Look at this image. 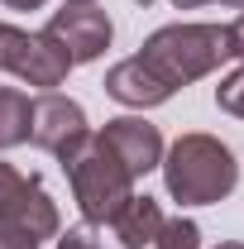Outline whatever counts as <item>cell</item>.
I'll use <instances>...</instances> for the list:
<instances>
[{"instance_id":"6da1fadb","label":"cell","mask_w":244,"mask_h":249,"mask_svg":"<svg viewBox=\"0 0 244 249\" xmlns=\"http://www.w3.org/2000/svg\"><path fill=\"white\" fill-rule=\"evenodd\" d=\"M158 168H163L168 196L182 206H215L240 182V163L230 144H220L215 134H182L173 149H163Z\"/></svg>"},{"instance_id":"7a4b0ae2","label":"cell","mask_w":244,"mask_h":249,"mask_svg":"<svg viewBox=\"0 0 244 249\" xmlns=\"http://www.w3.org/2000/svg\"><path fill=\"white\" fill-rule=\"evenodd\" d=\"M139 58L177 91V87L211 77L230 58V34H225V24H163L144 38Z\"/></svg>"},{"instance_id":"3957f363","label":"cell","mask_w":244,"mask_h":249,"mask_svg":"<svg viewBox=\"0 0 244 249\" xmlns=\"http://www.w3.org/2000/svg\"><path fill=\"white\" fill-rule=\"evenodd\" d=\"M62 168H67V182H72V196H77L87 225H110L115 211L134 196L129 168L115 158V149H110L101 134H91V139L82 144V154H72Z\"/></svg>"},{"instance_id":"277c9868","label":"cell","mask_w":244,"mask_h":249,"mask_svg":"<svg viewBox=\"0 0 244 249\" xmlns=\"http://www.w3.org/2000/svg\"><path fill=\"white\" fill-rule=\"evenodd\" d=\"M0 225L24 230L34 240H58L62 230L58 201L43 192V182L34 173H19L15 163H0Z\"/></svg>"},{"instance_id":"5b68a950","label":"cell","mask_w":244,"mask_h":249,"mask_svg":"<svg viewBox=\"0 0 244 249\" xmlns=\"http://www.w3.org/2000/svg\"><path fill=\"white\" fill-rule=\"evenodd\" d=\"M29 139L53 154L58 163H67L72 154H82V144L91 139V124H87V110L62 91H43L34 101V124H29Z\"/></svg>"},{"instance_id":"8992f818","label":"cell","mask_w":244,"mask_h":249,"mask_svg":"<svg viewBox=\"0 0 244 249\" xmlns=\"http://www.w3.org/2000/svg\"><path fill=\"white\" fill-rule=\"evenodd\" d=\"M62 48H67V58L72 67H82V62H96L105 48H110V38H115V24H110V15L105 10H96V5H62L58 15L48 19V29Z\"/></svg>"},{"instance_id":"52a82bcc","label":"cell","mask_w":244,"mask_h":249,"mask_svg":"<svg viewBox=\"0 0 244 249\" xmlns=\"http://www.w3.org/2000/svg\"><path fill=\"white\" fill-rule=\"evenodd\" d=\"M96 134L115 149V158L129 168V178H144V173H153L163 163V134L144 115H115V120L101 124Z\"/></svg>"},{"instance_id":"ba28073f","label":"cell","mask_w":244,"mask_h":249,"mask_svg":"<svg viewBox=\"0 0 244 249\" xmlns=\"http://www.w3.org/2000/svg\"><path fill=\"white\" fill-rule=\"evenodd\" d=\"M105 96L120 101V106H129V110H153V106L173 101V87H168L153 67H144V58L134 53V58L115 62V67L105 72Z\"/></svg>"},{"instance_id":"9c48e42d","label":"cell","mask_w":244,"mask_h":249,"mask_svg":"<svg viewBox=\"0 0 244 249\" xmlns=\"http://www.w3.org/2000/svg\"><path fill=\"white\" fill-rule=\"evenodd\" d=\"M10 72H15L19 82H29V87H43V91H53V87H62V82H67V72H72V58H67V48H62L53 34H29Z\"/></svg>"},{"instance_id":"30bf717a","label":"cell","mask_w":244,"mask_h":249,"mask_svg":"<svg viewBox=\"0 0 244 249\" xmlns=\"http://www.w3.org/2000/svg\"><path fill=\"white\" fill-rule=\"evenodd\" d=\"M158 225H163V206L153 201L149 192H144V196L134 192L120 211H115V220H110V230H115V240H120L124 249L153 245V240H158Z\"/></svg>"},{"instance_id":"8fae6325","label":"cell","mask_w":244,"mask_h":249,"mask_svg":"<svg viewBox=\"0 0 244 249\" xmlns=\"http://www.w3.org/2000/svg\"><path fill=\"white\" fill-rule=\"evenodd\" d=\"M29 124H34V101L19 87H0V154L19 149L29 139Z\"/></svg>"},{"instance_id":"7c38bea8","label":"cell","mask_w":244,"mask_h":249,"mask_svg":"<svg viewBox=\"0 0 244 249\" xmlns=\"http://www.w3.org/2000/svg\"><path fill=\"white\" fill-rule=\"evenodd\" d=\"M153 249H201V225L187 216H173L158 225V240H153Z\"/></svg>"},{"instance_id":"4fadbf2b","label":"cell","mask_w":244,"mask_h":249,"mask_svg":"<svg viewBox=\"0 0 244 249\" xmlns=\"http://www.w3.org/2000/svg\"><path fill=\"white\" fill-rule=\"evenodd\" d=\"M215 106H220L225 115L244 120V62H240V72H230V77L215 87Z\"/></svg>"},{"instance_id":"5bb4252c","label":"cell","mask_w":244,"mask_h":249,"mask_svg":"<svg viewBox=\"0 0 244 249\" xmlns=\"http://www.w3.org/2000/svg\"><path fill=\"white\" fill-rule=\"evenodd\" d=\"M58 249H101V240H96V225H67V230H58Z\"/></svg>"},{"instance_id":"9a60e30c","label":"cell","mask_w":244,"mask_h":249,"mask_svg":"<svg viewBox=\"0 0 244 249\" xmlns=\"http://www.w3.org/2000/svg\"><path fill=\"white\" fill-rule=\"evenodd\" d=\"M24 38H29L24 29H15V24H0V72H10V67H15L19 48H24Z\"/></svg>"},{"instance_id":"2e32d148","label":"cell","mask_w":244,"mask_h":249,"mask_svg":"<svg viewBox=\"0 0 244 249\" xmlns=\"http://www.w3.org/2000/svg\"><path fill=\"white\" fill-rule=\"evenodd\" d=\"M0 249H38V240H34V235H24V230L0 225Z\"/></svg>"},{"instance_id":"e0dca14e","label":"cell","mask_w":244,"mask_h":249,"mask_svg":"<svg viewBox=\"0 0 244 249\" xmlns=\"http://www.w3.org/2000/svg\"><path fill=\"white\" fill-rule=\"evenodd\" d=\"M225 34H230V58H240L244 62V10L225 24Z\"/></svg>"},{"instance_id":"ac0fdd59","label":"cell","mask_w":244,"mask_h":249,"mask_svg":"<svg viewBox=\"0 0 244 249\" xmlns=\"http://www.w3.org/2000/svg\"><path fill=\"white\" fill-rule=\"evenodd\" d=\"M177 10H196V5H211V0H173ZM225 5H235V10H244V0H225Z\"/></svg>"},{"instance_id":"d6986e66","label":"cell","mask_w":244,"mask_h":249,"mask_svg":"<svg viewBox=\"0 0 244 249\" xmlns=\"http://www.w3.org/2000/svg\"><path fill=\"white\" fill-rule=\"evenodd\" d=\"M5 5H10V10H43L48 0H5Z\"/></svg>"},{"instance_id":"ffe728a7","label":"cell","mask_w":244,"mask_h":249,"mask_svg":"<svg viewBox=\"0 0 244 249\" xmlns=\"http://www.w3.org/2000/svg\"><path fill=\"white\" fill-rule=\"evenodd\" d=\"M215 249H244V245H235V240H230V245H215Z\"/></svg>"},{"instance_id":"44dd1931","label":"cell","mask_w":244,"mask_h":249,"mask_svg":"<svg viewBox=\"0 0 244 249\" xmlns=\"http://www.w3.org/2000/svg\"><path fill=\"white\" fill-rule=\"evenodd\" d=\"M67 5H91V0H67Z\"/></svg>"}]
</instances>
